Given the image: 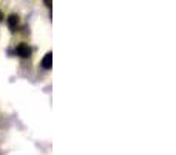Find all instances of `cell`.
<instances>
[{
  "label": "cell",
  "instance_id": "6da1fadb",
  "mask_svg": "<svg viewBox=\"0 0 176 155\" xmlns=\"http://www.w3.org/2000/svg\"><path fill=\"white\" fill-rule=\"evenodd\" d=\"M5 22L8 25V30L11 31V34H19L20 28H22V17L19 13L16 11H11L6 17H5Z\"/></svg>",
  "mask_w": 176,
  "mask_h": 155
},
{
  "label": "cell",
  "instance_id": "7a4b0ae2",
  "mask_svg": "<svg viewBox=\"0 0 176 155\" xmlns=\"http://www.w3.org/2000/svg\"><path fill=\"white\" fill-rule=\"evenodd\" d=\"M33 53H34V50H33L31 43H28L27 40L17 42V45H16V55H17V58H20L23 61H28V59L33 58Z\"/></svg>",
  "mask_w": 176,
  "mask_h": 155
},
{
  "label": "cell",
  "instance_id": "3957f363",
  "mask_svg": "<svg viewBox=\"0 0 176 155\" xmlns=\"http://www.w3.org/2000/svg\"><path fill=\"white\" fill-rule=\"evenodd\" d=\"M40 67L45 71H49L53 68V53H51V51H48V53L43 56V59L40 61Z\"/></svg>",
  "mask_w": 176,
  "mask_h": 155
},
{
  "label": "cell",
  "instance_id": "277c9868",
  "mask_svg": "<svg viewBox=\"0 0 176 155\" xmlns=\"http://www.w3.org/2000/svg\"><path fill=\"white\" fill-rule=\"evenodd\" d=\"M5 17H6V14H5V11L2 9V6H0V23L5 20Z\"/></svg>",
  "mask_w": 176,
  "mask_h": 155
},
{
  "label": "cell",
  "instance_id": "5b68a950",
  "mask_svg": "<svg viewBox=\"0 0 176 155\" xmlns=\"http://www.w3.org/2000/svg\"><path fill=\"white\" fill-rule=\"evenodd\" d=\"M43 3H45V6H46L48 9H51V6H53V3H51V0H43Z\"/></svg>",
  "mask_w": 176,
  "mask_h": 155
}]
</instances>
